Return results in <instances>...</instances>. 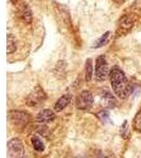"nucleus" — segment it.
Segmentation results:
<instances>
[{"instance_id": "obj_1", "label": "nucleus", "mask_w": 141, "mask_h": 158, "mask_svg": "<svg viewBox=\"0 0 141 158\" xmlns=\"http://www.w3.org/2000/svg\"><path fill=\"white\" fill-rule=\"evenodd\" d=\"M111 85L114 93L120 99H126L130 95V85L125 74L119 68H114L110 73Z\"/></svg>"}, {"instance_id": "obj_2", "label": "nucleus", "mask_w": 141, "mask_h": 158, "mask_svg": "<svg viewBox=\"0 0 141 158\" xmlns=\"http://www.w3.org/2000/svg\"><path fill=\"white\" fill-rule=\"evenodd\" d=\"M47 99V94L42 90V88L40 85H37L36 88L31 92L29 97L27 99V104L29 106L35 108L40 104H42L43 101Z\"/></svg>"}, {"instance_id": "obj_3", "label": "nucleus", "mask_w": 141, "mask_h": 158, "mask_svg": "<svg viewBox=\"0 0 141 158\" xmlns=\"http://www.w3.org/2000/svg\"><path fill=\"white\" fill-rule=\"evenodd\" d=\"M9 120L17 128H23L30 120V116L24 111H11L7 115Z\"/></svg>"}, {"instance_id": "obj_4", "label": "nucleus", "mask_w": 141, "mask_h": 158, "mask_svg": "<svg viewBox=\"0 0 141 158\" xmlns=\"http://www.w3.org/2000/svg\"><path fill=\"white\" fill-rule=\"evenodd\" d=\"M107 73H109V68H107L106 57L104 56H99L96 59V68H95V77H96V80H106Z\"/></svg>"}, {"instance_id": "obj_5", "label": "nucleus", "mask_w": 141, "mask_h": 158, "mask_svg": "<svg viewBox=\"0 0 141 158\" xmlns=\"http://www.w3.org/2000/svg\"><path fill=\"white\" fill-rule=\"evenodd\" d=\"M24 153L23 144L21 140L13 138L7 142V156L9 157H22Z\"/></svg>"}, {"instance_id": "obj_6", "label": "nucleus", "mask_w": 141, "mask_h": 158, "mask_svg": "<svg viewBox=\"0 0 141 158\" xmlns=\"http://www.w3.org/2000/svg\"><path fill=\"white\" fill-rule=\"evenodd\" d=\"M94 103V97L89 91H83L80 93V95L77 97L76 106L79 110H89Z\"/></svg>"}, {"instance_id": "obj_7", "label": "nucleus", "mask_w": 141, "mask_h": 158, "mask_svg": "<svg viewBox=\"0 0 141 158\" xmlns=\"http://www.w3.org/2000/svg\"><path fill=\"white\" fill-rule=\"evenodd\" d=\"M133 25H134V21H133L132 16L130 15H124V16L121 17L119 21V24H118V33L120 35H124L126 34L129 31L132 29Z\"/></svg>"}, {"instance_id": "obj_8", "label": "nucleus", "mask_w": 141, "mask_h": 158, "mask_svg": "<svg viewBox=\"0 0 141 158\" xmlns=\"http://www.w3.org/2000/svg\"><path fill=\"white\" fill-rule=\"evenodd\" d=\"M38 122H51L55 119V114L51 110L45 109L42 110L41 112H39V114L36 117Z\"/></svg>"}, {"instance_id": "obj_9", "label": "nucleus", "mask_w": 141, "mask_h": 158, "mask_svg": "<svg viewBox=\"0 0 141 158\" xmlns=\"http://www.w3.org/2000/svg\"><path fill=\"white\" fill-rule=\"evenodd\" d=\"M71 101V95L70 94H65L62 97H60L57 100V102L55 103V106H54V111L55 112H61L63 109L66 108L68 103Z\"/></svg>"}, {"instance_id": "obj_10", "label": "nucleus", "mask_w": 141, "mask_h": 158, "mask_svg": "<svg viewBox=\"0 0 141 158\" xmlns=\"http://www.w3.org/2000/svg\"><path fill=\"white\" fill-rule=\"evenodd\" d=\"M20 16L25 23H31L32 22V11L27 4H23L20 9Z\"/></svg>"}, {"instance_id": "obj_11", "label": "nucleus", "mask_w": 141, "mask_h": 158, "mask_svg": "<svg viewBox=\"0 0 141 158\" xmlns=\"http://www.w3.org/2000/svg\"><path fill=\"white\" fill-rule=\"evenodd\" d=\"M32 144L34 147V149L36 150L37 152H43L44 151V144L43 142L41 141V139L37 136H33L32 137Z\"/></svg>"}, {"instance_id": "obj_12", "label": "nucleus", "mask_w": 141, "mask_h": 158, "mask_svg": "<svg viewBox=\"0 0 141 158\" xmlns=\"http://www.w3.org/2000/svg\"><path fill=\"white\" fill-rule=\"evenodd\" d=\"M103 102L107 108H113V106H115V103H116V101H115L113 95H111V94L106 92V93L103 95Z\"/></svg>"}, {"instance_id": "obj_13", "label": "nucleus", "mask_w": 141, "mask_h": 158, "mask_svg": "<svg viewBox=\"0 0 141 158\" xmlns=\"http://www.w3.org/2000/svg\"><path fill=\"white\" fill-rule=\"evenodd\" d=\"M16 51V42L12 35L7 36V54H12Z\"/></svg>"}, {"instance_id": "obj_14", "label": "nucleus", "mask_w": 141, "mask_h": 158, "mask_svg": "<svg viewBox=\"0 0 141 158\" xmlns=\"http://www.w3.org/2000/svg\"><path fill=\"white\" fill-rule=\"evenodd\" d=\"M92 75H93V67H92V60H86L85 63V80L91 81Z\"/></svg>"}, {"instance_id": "obj_15", "label": "nucleus", "mask_w": 141, "mask_h": 158, "mask_svg": "<svg viewBox=\"0 0 141 158\" xmlns=\"http://www.w3.org/2000/svg\"><path fill=\"white\" fill-rule=\"evenodd\" d=\"M110 34L111 33L110 32H106V34H103L101 37L99 38L98 40H97L96 42H95V44H94V48H100V47H103L104 44L106 43L107 41V39H109V37H110Z\"/></svg>"}, {"instance_id": "obj_16", "label": "nucleus", "mask_w": 141, "mask_h": 158, "mask_svg": "<svg viewBox=\"0 0 141 158\" xmlns=\"http://www.w3.org/2000/svg\"><path fill=\"white\" fill-rule=\"evenodd\" d=\"M133 126H134V129L135 130H137V131L141 132V110L139 111V113H138L137 115H136Z\"/></svg>"}, {"instance_id": "obj_17", "label": "nucleus", "mask_w": 141, "mask_h": 158, "mask_svg": "<svg viewBox=\"0 0 141 158\" xmlns=\"http://www.w3.org/2000/svg\"><path fill=\"white\" fill-rule=\"evenodd\" d=\"M97 116H98L99 118L101 119L102 121H104V122H106V121H109V120H110L109 113H107L106 111H102L101 113H99V114H98V115H97Z\"/></svg>"}, {"instance_id": "obj_18", "label": "nucleus", "mask_w": 141, "mask_h": 158, "mask_svg": "<svg viewBox=\"0 0 141 158\" xmlns=\"http://www.w3.org/2000/svg\"><path fill=\"white\" fill-rule=\"evenodd\" d=\"M38 131H39V133H41L43 136H47V135H48V127H45V126H41L39 129H38Z\"/></svg>"}, {"instance_id": "obj_19", "label": "nucleus", "mask_w": 141, "mask_h": 158, "mask_svg": "<svg viewBox=\"0 0 141 158\" xmlns=\"http://www.w3.org/2000/svg\"><path fill=\"white\" fill-rule=\"evenodd\" d=\"M114 1H116V2H118V3H122V2L124 1V0H114Z\"/></svg>"}, {"instance_id": "obj_20", "label": "nucleus", "mask_w": 141, "mask_h": 158, "mask_svg": "<svg viewBox=\"0 0 141 158\" xmlns=\"http://www.w3.org/2000/svg\"><path fill=\"white\" fill-rule=\"evenodd\" d=\"M17 1H18V0H11V2H12V3H16Z\"/></svg>"}]
</instances>
